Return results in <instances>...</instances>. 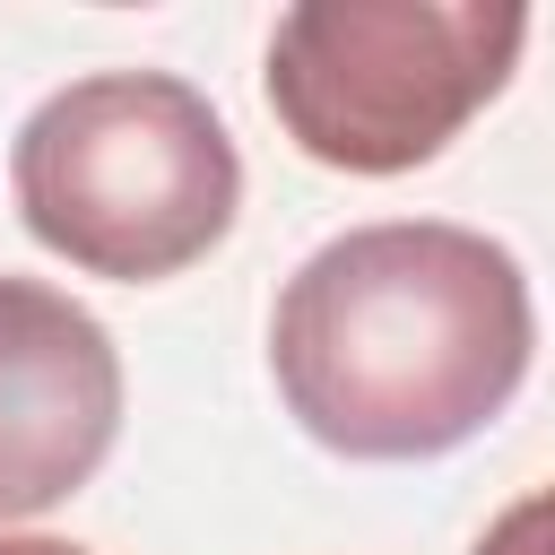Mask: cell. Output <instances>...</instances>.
Instances as JSON below:
<instances>
[{
	"label": "cell",
	"mask_w": 555,
	"mask_h": 555,
	"mask_svg": "<svg viewBox=\"0 0 555 555\" xmlns=\"http://www.w3.org/2000/svg\"><path fill=\"white\" fill-rule=\"evenodd\" d=\"M468 555H555V486H538V494L503 503Z\"/></svg>",
	"instance_id": "obj_5"
},
{
	"label": "cell",
	"mask_w": 555,
	"mask_h": 555,
	"mask_svg": "<svg viewBox=\"0 0 555 555\" xmlns=\"http://www.w3.org/2000/svg\"><path fill=\"white\" fill-rule=\"evenodd\" d=\"M121 434L113 330L43 278H0V529L69 503Z\"/></svg>",
	"instance_id": "obj_4"
},
{
	"label": "cell",
	"mask_w": 555,
	"mask_h": 555,
	"mask_svg": "<svg viewBox=\"0 0 555 555\" xmlns=\"http://www.w3.org/2000/svg\"><path fill=\"white\" fill-rule=\"evenodd\" d=\"M0 555H87V546H69V538H17V529H0Z\"/></svg>",
	"instance_id": "obj_6"
},
{
	"label": "cell",
	"mask_w": 555,
	"mask_h": 555,
	"mask_svg": "<svg viewBox=\"0 0 555 555\" xmlns=\"http://www.w3.org/2000/svg\"><path fill=\"white\" fill-rule=\"evenodd\" d=\"M9 191L26 234L69 269L156 286L225 243L243 208V156L191 78L95 69L17 121Z\"/></svg>",
	"instance_id": "obj_2"
},
{
	"label": "cell",
	"mask_w": 555,
	"mask_h": 555,
	"mask_svg": "<svg viewBox=\"0 0 555 555\" xmlns=\"http://www.w3.org/2000/svg\"><path fill=\"white\" fill-rule=\"evenodd\" d=\"M529 269L451 217L330 234L269 312L286 416L338 460H442L529 382Z\"/></svg>",
	"instance_id": "obj_1"
},
{
	"label": "cell",
	"mask_w": 555,
	"mask_h": 555,
	"mask_svg": "<svg viewBox=\"0 0 555 555\" xmlns=\"http://www.w3.org/2000/svg\"><path fill=\"white\" fill-rule=\"evenodd\" d=\"M529 43L512 0H304L269 26V113L338 173L434 165Z\"/></svg>",
	"instance_id": "obj_3"
}]
</instances>
